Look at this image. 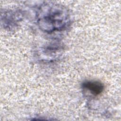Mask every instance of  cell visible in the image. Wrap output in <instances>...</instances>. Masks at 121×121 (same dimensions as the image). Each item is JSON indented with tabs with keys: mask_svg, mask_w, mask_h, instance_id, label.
Returning <instances> with one entry per match:
<instances>
[{
	"mask_svg": "<svg viewBox=\"0 0 121 121\" xmlns=\"http://www.w3.org/2000/svg\"><path fill=\"white\" fill-rule=\"evenodd\" d=\"M83 90L95 96L100 95L104 90V85L100 81L96 80H87L82 84Z\"/></svg>",
	"mask_w": 121,
	"mask_h": 121,
	"instance_id": "3",
	"label": "cell"
},
{
	"mask_svg": "<svg viewBox=\"0 0 121 121\" xmlns=\"http://www.w3.org/2000/svg\"><path fill=\"white\" fill-rule=\"evenodd\" d=\"M23 18V14L20 10H7L1 12V22L3 27L12 29L17 26Z\"/></svg>",
	"mask_w": 121,
	"mask_h": 121,
	"instance_id": "2",
	"label": "cell"
},
{
	"mask_svg": "<svg viewBox=\"0 0 121 121\" xmlns=\"http://www.w3.org/2000/svg\"><path fill=\"white\" fill-rule=\"evenodd\" d=\"M62 48L59 43H52L43 49V54L46 56L45 60H53L60 52Z\"/></svg>",
	"mask_w": 121,
	"mask_h": 121,
	"instance_id": "4",
	"label": "cell"
},
{
	"mask_svg": "<svg viewBox=\"0 0 121 121\" xmlns=\"http://www.w3.org/2000/svg\"><path fill=\"white\" fill-rule=\"evenodd\" d=\"M35 17L39 29L46 33L64 30L71 22L68 9L62 5L51 2L39 6Z\"/></svg>",
	"mask_w": 121,
	"mask_h": 121,
	"instance_id": "1",
	"label": "cell"
}]
</instances>
